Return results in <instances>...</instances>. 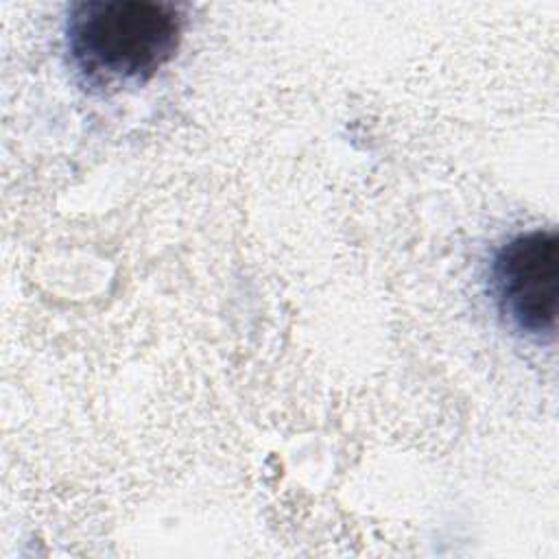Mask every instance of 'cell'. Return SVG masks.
<instances>
[{"mask_svg":"<svg viewBox=\"0 0 559 559\" xmlns=\"http://www.w3.org/2000/svg\"><path fill=\"white\" fill-rule=\"evenodd\" d=\"M183 11L157 0H81L68 7L63 50L74 76L109 94L148 83L179 50Z\"/></svg>","mask_w":559,"mask_h":559,"instance_id":"cell-1","label":"cell"},{"mask_svg":"<svg viewBox=\"0 0 559 559\" xmlns=\"http://www.w3.org/2000/svg\"><path fill=\"white\" fill-rule=\"evenodd\" d=\"M489 293L504 323L546 343L557 330L559 238L555 229H528L502 242L489 262Z\"/></svg>","mask_w":559,"mask_h":559,"instance_id":"cell-2","label":"cell"}]
</instances>
